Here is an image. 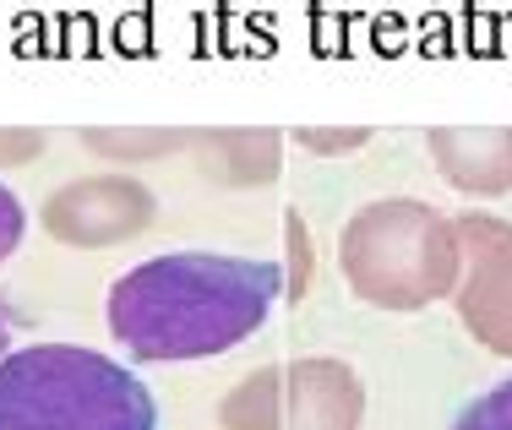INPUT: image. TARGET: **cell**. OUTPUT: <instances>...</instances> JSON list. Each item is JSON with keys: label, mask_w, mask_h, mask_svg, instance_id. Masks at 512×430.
<instances>
[{"label": "cell", "mask_w": 512, "mask_h": 430, "mask_svg": "<svg viewBox=\"0 0 512 430\" xmlns=\"http://www.w3.org/2000/svg\"><path fill=\"white\" fill-rule=\"evenodd\" d=\"M463 273L453 289L458 322L474 333V343L512 360V224L491 213H458L453 218Z\"/></svg>", "instance_id": "cell-5"}, {"label": "cell", "mask_w": 512, "mask_h": 430, "mask_svg": "<svg viewBox=\"0 0 512 430\" xmlns=\"http://www.w3.org/2000/svg\"><path fill=\"white\" fill-rule=\"evenodd\" d=\"M284 245H289L284 300H306V289H311V229H306V218H300L295 207L284 213Z\"/></svg>", "instance_id": "cell-10"}, {"label": "cell", "mask_w": 512, "mask_h": 430, "mask_svg": "<svg viewBox=\"0 0 512 430\" xmlns=\"http://www.w3.org/2000/svg\"><path fill=\"white\" fill-rule=\"evenodd\" d=\"M338 267L376 311H425L458 289L463 256L453 218L420 196H382L355 207V218L338 229Z\"/></svg>", "instance_id": "cell-3"}, {"label": "cell", "mask_w": 512, "mask_h": 430, "mask_svg": "<svg viewBox=\"0 0 512 430\" xmlns=\"http://www.w3.org/2000/svg\"><path fill=\"white\" fill-rule=\"evenodd\" d=\"M22 235H28V213H22L17 191L0 186V262H6V256L22 245Z\"/></svg>", "instance_id": "cell-14"}, {"label": "cell", "mask_w": 512, "mask_h": 430, "mask_svg": "<svg viewBox=\"0 0 512 430\" xmlns=\"http://www.w3.org/2000/svg\"><path fill=\"white\" fill-rule=\"evenodd\" d=\"M453 430H512V382H496L491 392L469 398L458 409Z\"/></svg>", "instance_id": "cell-11"}, {"label": "cell", "mask_w": 512, "mask_h": 430, "mask_svg": "<svg viewBox=\"0 0 512 430\" xmlns=\"http://www.w3.org/2000/svg\"><path fill=\"white\" fill-rule=\"evenodd\" d=\"M431 164L463 196L512 191V126H436L425 131Z\"/></svg>", "instance_id": "cell-7"}, {"label": "cell", "mask_w": 512, "mask_h": 430, "mask_svg": "<svg viewBox=\"0 0 512 430\" xmlns=\"http://www.w3.org/2000/svg\"><path fill=\"white\" fill-rule=\"evenodd\" d=\"M295 137H300V147H306V153L344 158V153H355V147L371 142V131H365V126H300Z\"/></svg>", "instance_id": "cell-12"}, {"label": "cell", "mask_w": 512, "mask_h": 430, "mask_svg": "<svg viewBox=\"0 0 512 430\" xmlns=\"http://www.w3.org/2000/svg\"><path fill=\"white\" fill-rule=\"evenodd\" d=\"M44 131L39 126H0V169H17V164H33L44 153Z\"/></svg>", "instance_id": "cell-13"}, {"label": "cell", "mask_w": 512, "mask_h": 430, "mask_svg": "<svg viewBox=\"0 0 512 430\" xmlns=\"http://www.w3.org/2000/svg\"><path fill=\"white\" fill-rule=\"evenodd\" d=\"M0 430H158V398L99 349L28 343L0 360Z\"/></svg>", "instance_id": "cell-2"}, {"label": "cell", "mask_w": 512, "mask_h": 430, "mask_svg": "<svg viewBox=\"0 0 512 430\" xmlns=\"http://www.w3.org/2000/svg\"><path fill=\"white\" fill-rule=\"evenodd\" d=\"M197 147H202V175L218 180V186H267L278 180L284 169V137L278 131H197Z\"/></svg>", "instance_id": "cell-8"}, {"label": "cell", "mask_w": 512, "mask_h": 430, "mask_svg": "<svg viewBox=\"0 0 512 430\" xmlns=\"http://www.w3.org/2000/svg\"><path fill=\"white\" fill-rule=\"evenodd\" d=\"M197 142V131L186 126H88L82 131V147L104 164H153V158H169L180 147Z\"/></svg>", "instance_id": "cell-9"}, {"label": "cell", "mask_w": 512, "mask_h": 430, "mask_svg": "<svg viewBox=\"0 0 512 430\" xmlns=\"http://www.w3.org/2000/svg\"><path fill=\"white\" fill-rule=\"evenodd\" d=\"M284 300V267L267 256L169 251L109 284V333L131 360H207L256 338Z\"/></svg>", "instance_id": "cell-1"}, {"label": "cell", "mask_w": 512, "mask_h": 430, "mask_svg": "<svg viewBox=\"0 0 512 430\" xmlns=\"http://www.w3.org/2000/svg\"><path fill=\"white\" fill-rule=\"evenodd\" d=\"M158 202L137 175H82L50 191L39 224L44 235L71 251H109V245L137 240L153 224Z\"/></svg>", "instance_id": "cell-6"}, {"label": "cell", "mask_w": 512, "mask_h": 430, "mask_svg": "<svg viewBox=\"0 0 512 430\" xmlns=\"http://www.w3.org/2000/svg\"><path fill=\"white\" fill-rule=\"evenodd\" d=\"M365 387L333 354H306L289 365H262L240 376L218 403L224 430H360Z\"/></svg>", "instance_id": "cell-4"}, {"label": "cell", "mask_w": 512, "mask_h": 430, "mask_svg": "<svg viewBox=\"0 0 512 430\" xmlns=\"http://www.w3.org/2000/svg\"><path fill=\"white\" fill-rule=\"evenodd\" d=\"M17 327H22V311L6 300V294H0V360L11 354V338H17Z\"/></svg>", "instance_id": "cell-15"}]
</instances>
